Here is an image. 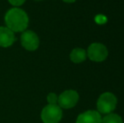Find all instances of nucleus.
<instances>
[{
    "label": "nucleus",
    "mask_w": 124,
    "mask_h": 123,
    "mask_svg": "<svg viewBox=\"0 0 124 123\" xmlns=\"http://www.w3.org/2000/svg\"><path fill=\"white\" fill-rule=\"evenodd\" d=\"M5 24L7 28L13 32H24L28 26L29 18L23 9L14 8L9 9L5 14Z\"/></svg>",
    "instance_id": "nucleus-1"
},
{
    "label": "nucleus",
    "mask_w": 124,
    "mask_h": 123,
    "mask_svg": "<svg viewBox=\"0 0 124 123\" xmlns=\"http://www.w3.org/2000/svg\"><path fill=\"white\" fill-rule=\"evenodd\" d=\"M116 98L112 93L106 92L99 97L97 100V109L101 113L110 114L116 106Z\"/></svg>",
    "instance_id": "nucleus-2"
},
{
    "label": "nucleus",
    "mask_w": 124,
    "mask_h": 123,
    "mask_svg": "<svg viewBox=\"0 0 124 123\" xmlns=\"http://www.w3.org/2000/svg\"><path fill=\"white\" fill-rule=\"evenodd\" d=\"M41 120L44 123H58L62 119V112L57 105H47L41 111Z\"/></svg>",
    "instance_id": "nucleus-3"
},
{
    "label": "nucleus",
    "mask_w": 124,
    "mask_h": 123,
    "mask_svg": "<svg viewBox=\"0 0 124 123\" xmlns=\"http://www.w3.org/2000/svg\"><path fill=\"white\" fill-rule=\"evenodd\" d=\"M87 54L90 60L94 62H102L108 56L107 48L101 43H93L88 48Z\"/></svg>",
    "instance_id": "nucleus-4"
},
{
    "label": "nucleus",
    "mask_w": 124,
    "mask_h": 123,
    "mask_svg": "<svg viewBox=\"0 0 124 123\" xmlns=\"http://www.w3.org/2000/svg\"><path fill=\"white\" fill-rule=\"evenodd\" d=\"M21 45L27 51H35L38 48L40 44L39 38L37 35L32 30H25L20 36Z\"/></svg>",
    "instance_id": "nucleus-5"
},
{
    "label": "nucleus",
    "mask_w": 124,
    "mask_h": 123,
    "mask_svg": "<svg viewBox=\"0 0 124 123\" xmlns=\"http://www.w3.org/2000/svg\"><path fill=\"white\" fill-rule=\"evenodd\" d=\"M78 100V94L75 90H66L62 92L58 97L59 106L64 109H70L75 106Z\"/></svg>",
    "instance_id": "nucleus-6"
},
{
    "label": "nucleus",
    "mask_w": 124,
    "mask_h": 123,
    "mask_svg": "<svg viewBox=\"0 0 124 123\" xmlns=\"http://www.w3.org/2000/svg\"><path fill=\"white\" fill-rule=\"evenodd\" d=\"M101 120L102 119L98 111L88 110L78 116L76 123H101Z\"/></svg>",
    "instance_id": "nucleus-7"
},
{
    "label": "nucleus",
    "mask_w": 124,
    "mask_h": 123,
    "mask_svg": "<svg viewBox=\"0 0 124 123\" xmlns=\"http://www.w3.org/2000/svg\"><path fill=\"white\" fill-rule=\"evenodd\" d=\"M15 41L14 32L7 27H0V46L8 47Z\"/></svg>",
    "instance_id": "nucleus-8"
},
{
    "label": "nucleus",
    "mask_w": 124,
    "mask_h": 123,
    "mask_svg": "<svg viewBox=\"0 0 124 123\" xmlns=\"http://www.w3.org/2000/svg\"><path fill=\"white\" fill-rule=\"evenodd\" d=\"M70 59L74 63H80L86 59V51L82 48H75L71 51Z\"/></svg>",
    "instance_id": "nucleus-9"
},
{
    "label": "nucleus",
    "mask_w": 124,
    "mask_h": 123,
    "mask_svg": "<svg viewBox=\"0 0 124 123\" xmlns=\"http://www.w3.org/2000/svg\"><path fill=\"white\" fill-rule=\"evenodd\" d=\"M101 123H123L121 116L116 114H108L101 120Z\"/></svg>",
    "instance_id": "nucleus-10"
},
{
    "label": "nucleus",
    "mask_w": 124,
    "mask_h": 123,
    "mask_svg": "<svg viewBox=\"0 0 124 123\" xmlns=\"http://www.w3.org/2000/svg\"><path fill=\"white\" fill-rule=\"evenodd\" d=\"M57 100H58V97L57 96L56 94L50 93L47 95V101L49 103V105H57Z\"/></svg>",
    "instance_id": "nucleus-11"
},
{
    "label": "nucleus",
    "mask_w": 124,
    "mask_h": 123,
    "mask_svg": "<svg viewBox=\"0 0 124 123\" xmlns=\"http://www.w3.org/2000/svg\"><path fill=\"white\" fill-rule=\"evenodd\" d=\"M10 3L14 6H20L25 2V0H8Z\"/></svg>",
    "instance_id": "nucleus-12"
},
{
    "label": "nucleus",
    "mask_w": 124,
    "mask_h": 123,
    "mask_svg": "<svg viewBox=\"0 0 124 123\" xmlns=\"http://www.w3.org/2000/svg\"><path fill=\"white\" fill-rule=\"evenodd\" d=\"M63 2H66V3H74L76 0H62Z\"/></svg>",
    "instance_id": "nucleus-13"
},
{
    "label": "nucleus",
    "mask_w": 124,
    "mask_h": 123,
    "mask_svg": "<svg viewBox=\"0 0 124 123\" xmlns=\"http://www.w3.org/2000/svg\"><path fill=\"white\" fill-rule=\"evenodd\" d=\"M37 1H40V0H37Z\"/></svg>",
    "instance_id": "nucleus-14"
}]
</instances>
